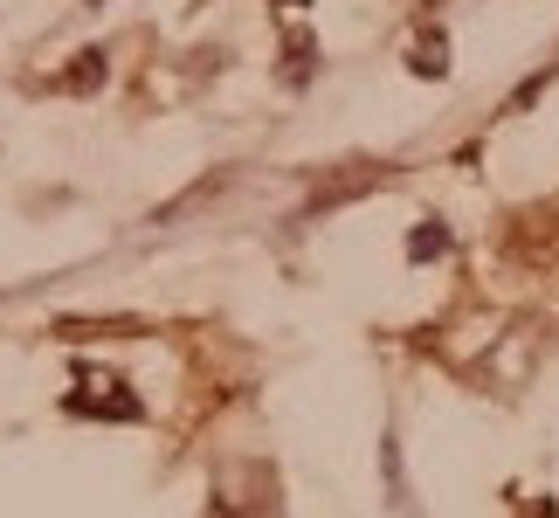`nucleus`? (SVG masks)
Returning a JSON list of instances; mask_svg holds the SVG:
<instances>
[{
	"label": "nucleus",
	"mask_w": 559,
	"mask_h": 518,
	"mask_svg": "<svg viewBox=\"0 0 559 518\" xmlns=\"http://www.w3.org/2000/svg\"><path fill=\"white\" fill-rule=\"evenodd\" d=\"M415 62H421L428 76H442V70H449V56H442V35H421V56H415Z\"/></svg>",
	"instance_id": "obj_2"
},
{
	"label": "nucleus",
	"mask_w": 559,
	"mask_h": 518,
	"mask_svg": "<svg viewBox=\"0 0 559 518\" xmlns=\"http://www.w3.org/2000/svg\"><path fill=\"white\" fill-rule=\"evenodd\" d=\"M407 249H415V256H442V249H449V228L428 222V228H415V243H407Z\"/></svg>",
	"instance_id": "obj_1"
}]
</instances>
